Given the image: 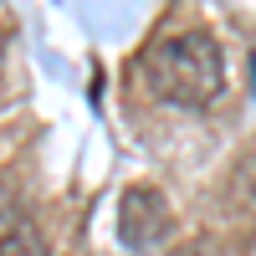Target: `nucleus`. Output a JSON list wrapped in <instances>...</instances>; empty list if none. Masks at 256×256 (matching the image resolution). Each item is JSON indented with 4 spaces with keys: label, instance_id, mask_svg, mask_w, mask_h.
Wrapping results in <instances>:
<instances>
[{
    "label": "nucleus",
    "instance_id": "obj_4",
    "mask_svg": "<svg viewBox=\"0 0 256 256\" xmlns=\"http://www.w3.org/2000/svg\"><path fill=\"white\" fill-rule=\"evenodd\" d=\"M246 256H256V236H251V246H246Z\"/></svg>",
    "mask_w": 256,
    "mask_h": 256
},
{
    "label": "nucleus",
    "instance_id": "obj_2",
    "mask_svg": "<svg viewBox=\"0 0 256 256\" xmlns=\"http://www.w3.org/2000/svg\"><path fill=\"white\" fill-rule=\"evenodd\" d=\"M174 230V216H169V200L164 190L154 184H128L123 200H118V241L128 251H154L169 241Z\"/></svg>",
    "mask_w": 256,
    "mask_h": 256
},
{
    "label": "nucleus",
    "instance_id": "obj_5",
    "mask_svg": "<svg viewBox=\"0 0 256 256\" xmlns=\"http://www.w3.org/2000/svg\"><path fill=\"white\" fill-rule=\"evenodd\" d=\"M251 72H256V52H251Z\"/></svg>",
    "mask_w": 256,
    "mask_h": 256
},
{
    "label": "nucleus",
    "instance_id": "obj_3",
    "mask_svg": "<svg viewBox=\"0 0 256 256\" xmlns=\"http://www.w3.org/2000/svg\"><path fill=\"white\" fill-rule=\"evenodd\" d=\"M174 256H220V246H216V241H184Z\"/></svg>",
    "mask_w": 256,
    "mask_h": 256
},
{
    "label": "nucleus",
    "instance_id": "obj_1",
    "mask_svg": "<svg viewBox=\"0 0 256 256\" xmlns=\"http://www.w3.org/2000/svg\"><path fill=\"white\" fill-rule=\"evenodd\" d=\"M138 77L159 102L210 108L226 92V52L210 31H174V36H159L144 46Z\"/></svg>",
    "mask_w": 256,
    "mask_h": 256
}]
</instances>
